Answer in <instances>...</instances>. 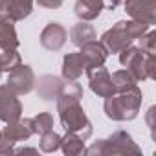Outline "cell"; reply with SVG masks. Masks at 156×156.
I'll return each mask as SVG.
<instances>
[{
    "instance_id": "obj_1",
    "label": "cell",
    "mask_w": 156,
    "mask_h": 156,
    "mask_svg": "<svg viewBox=\"0 0 156 156\" xmlns=\"http://www.w3.org/2000/svg\"><path fill=\"white\" fill-rule=\"evenodd\" d=\"M83 88L77 81H66L57 96V112L61 125L66 132H75L83 140H88L92 136V121L88 119L85 108L81 107Z\"/></svg>"
},
{
    "instance_id": "obj_2",
    "label": "cell",
    "mask_w": 156,
    "mask_h": 156,
    "mask_svg": "<svg viewBox=\"0 0 156 156\" xmlns=\"http://www.w3.org/2000/svg\"><path fill=\"white\" fill-rule=\"evenodd\" d=\"M143 94L138 85H134L129 90L123 92H114L112 96L105 98L103 110L105 116L112 121H132L141 108Z\"/></svg>"
},
{
    "instance_id": "obj_3",
    "label": "cell",
    "mask_w": 156,
    "mask_h": 156,
    "mask_svg": "<svg viewBox=\"0 0 156 156\" xmlns=\"http://www.w3.org/2000/svg\"><path fill=\"white\" fill-rule=\"evenodd\" d=\"M149 30L147 24L138 20H118L110 30L101 35V44L107 48L108 53H119L123 48L132 44V41L140 39Z\"/></svg>"
},
{
    "instance_id": "obj_4",
    "label": "cell",
    "mask_w": 156,
    "mask_h": 156,
    "mask_svg": "<svg viewBox=\"0 0 156 156\" xmlns=\"http://www.w3.org/2000/svg\"><path fill=\"white\" fill-rule=\"evenodd\" d=\"M90 156H118V154H141V149L132 140V136L125 130L112 132L107 140H98L88 149H85Z\"/></svg>"
},
{
    "instance_id": "obj_5",
    "label": "cell",
    "mask_w": 156,
    "mask_h": 156,
    "mask_svg": "<svg viewBox=\"0 0 156 156\" xmlns=\"http://www.w3.org/2000/svg\"><path fill=\"white\" fill-rule=\"evenodd\" d=\"M119 62L136 77V81L156 79V61L154 55L143 53L138 46L129 44L119 51Z\"/></svg>"
},
{
    "instance_id": "obj_6",
    "label": "cell",
    "mask_w": 156,
    "mask_h": 156,
    "mask_svg": "<svg viewBox=\"0 0 156 156\" xmlns=\"http://www.w3.org/2000/svg\"><path fill=\"white\" fill-rule=\"evenodd\" d=\"M8 87L17 94V96H26L35 88V81L37 77L33 73V68L28 64H19L17 68H13L11 72H8Z\"/></svg>"
},
{
    "instance_id": "obj_7",
    "label": "cell",
    "mask_w": 156,
    "mask_h": 156,
    "mask_svg": "<svg viewBox=\"0 0 156 156\" xmlns=\"http://www.w3.org/2000/svg\"><path fill=\"white\" fill-rule=\"evenodd\" d=\"M125 13L138 22L147 24L149 28L156 22V2L154 0H125Z\"/></svg>"
},
{
    "instance_id": "obj_8",
    "label": "cell",
    "mask_w": 156,
    "mask_h": 156,
    "mask_svg": "<svg viewBox=\"0 0 156 156\" xmlns=\"http://www.w3.org/2000/svg\"><path fill=\"white\" fill-rule=\"evenodd\" d=\"M19 118H22V103L8 85H2L0 87V121L9 123L17 121Z\"/></svg>"
},
{
    "instance_id": "obj_9",
    "label": "cell",
    "mask_w": 156,
    "mask_h": 156,
    "mask_svg": "<svg viewBox=\"0 0 156 156\" xmlns=\"http://www.w3.org/2000/svg\"><path fill=\"white\" fill-rule=\"evenodd\" d=\"M88 75V83H90V90L99 96V98H108L112 96L116 90H114V85H112V79H110V73L108 70L103 66H96L92 70L87 72Z\"/></svg>"
},
{
    "instance_id": "obj_10",
    "label": "cell",
    "mask_w": 156,
    "mask_h": 156,
    "mask_svg": "<svg viewBox=\"0 0 156 156\" xmlns=\"http://www.w3.org/2000/svg\"><path fill=\"white\" fill-rule=\"evenodd\" d=\"M68 39V31L59 22H50L41 31V46L48 51H59Z\"/></svg>"
},
{
    "instance_id": "obj_11",
    "label": "cell",
    "mask_w": 156,
    "mask_h": 156,
    "mask_svg": "<svg viewBox=\"0 0 156 156\" xmlns=\"http://www.w3.org/2000/svg\"><path fill=\"white\" fill-rule=\"evenodd\" d=\"M79 53L83 55V59L87 62V72L92 70V68H96V66H103L105 61H107V57H108L107 48L99 41H96V39L90 41V42H87V44H83L81 50H79Z\"/></svg>"
},
{
    "instance_id": "obj_12",
    "label": "cell",
    "mask_w": 156,
    "mask_h": 156,
    "mask_svg": "<svg viewBox=\"0 0 156 156\" xmlns=\"http://www.w3.org/2000/svg\"><path fill=\"white\" fill-rule=\"evenodd\" d=\"M62 79L66 81H77L79 77L87 72V62L83 59V55L79 51H73V53H66L62 57Z\"/></svg>"
},
{
    "instance_id": "obj_13",
    "label": "cell",
    "mask_w": 156,
    "mask_h": 156,
    "mask_svg": "<svg viewBox=\"0 0 156 156\" xmlns=\"http://www.w3.org/2000/svg\"><path fill=\"white\" fill-rule=\"evenodd\" d=\"M62 85H64V79H62V77L50 75V73L41 75L39 81H35L37 94H39V98L44 99V101H53V99H57V96H59Z\"/></svg>"
},
{
    "instance_id": "obj_14",
    "label": "cell",
    "mask_w": 156,
    "mask_h": 156,
    "mask_svg": "<svg viewBox=\"0 0 156 156\" xmlns=\"http://www.w3.org/2000/svg\"><path fill=\"white\" fill-rule=\"evenodd\" d=\"M2 134L6 136V138H9L11 141H26V140H30L33 134H35V130H33V125H31V118H19L17 121H9V123H6V127H4V130H2Z\"/></svg>"
},
{
    "instance_id": "obj_15",
    "label": "cell",
    "mask_w": 156,
    "mask_h": 156,
    "mask_svg": "<svg viewBox=\"0 0 156 156\" xmlns=\"http://www.w3.org/2000/svg\"><path fill=\"white\" fill-rule=\"evenodd\" d=\"M103 9H105V0H77L73 13L79 20L90 22V20H96Z\"/></svg>"
},
{
    "instance_id": "obj_16",
    "label": "cell",
    "mask_w": 156,
    "mask_h": 156,
    "mask_svg": "<svg viewBox=\"0 0 156 156\" xmlns=\"http://www.w3.org/2000/svg\"><path fill=\"white\" fill-rule=\"evenodd\" d=\"M19 44L15 20L9 17H0V50H17Z\"/></svg>"
},
{
    "instance_id": "obj_17",
    "label": "cell",
    "mask_w": 156,
    "mask_h": 156,
    "mask_svg": "<svg viewBox=\"0 0 156 156\" xmlns=\"http://www.w3.org/2000/svg\"><path fill=\"white\" fill-rule=\"evenodd\" d=\"M4 6H6V17L19 22L31 15L33 0H4Z\"/></svg>"
},
{
    "instance_id": "obj_18",
    "label": "cell",
    "mask_w": 156,
    "mask_h": 156,
    "mask_svg": "<svg viewBox=\"0 0 156 156\" xmlns=\"http://www.w3.org/2000/svg\"><path fill=\"white\" fill-rule=\"evenodd\" d=\"M94 39H98L96 30H94L92 24H88L85 20H81L79 24H73L70 28V42L73 46H77V48H81L83 44H87V42H90Z\"/></svg>"
},
{
    "instance_id": "obj_19",
    "label": "cell",
    "mask_w": 156,
    "mask_h": 156,
    "mask_svg": "<svg viewBox=\"0 0 156 156\" xmlns=\"http://www.w3.org/2000/svg\"><path fill=\"white\" fill-rule=\"evenodd\" d=\"M66 156H79L85 154V140L75 134V132H66L61 136V147H59Z\"/></svg>"
},
{
    "instance_id": "obj_20",
    "label": "cell",
    "mask_w": 156,
    "mask_h": 156,
    "mask_svg": "<svg viewBox=\"0 0 156 156\" xmlns=\"http://www.w3.org/2000/svg\"><path fill=\"white\" fill-rule=\"evenodd\" d=\"M110 79H112V85H114V90L116 92H123V90H129L132 88L138 81H136V77L130 73V70L123 68V70H118L110 75Z\"/></svg>"
},
{
    "instance_id": "obj_21",
    "label": "cell",
    "mask_w": 156,
    "mask_h": 156,
    "mask_svg": "<svg viewBox=\"0 0 156 156\" xmlns=\"http://www.w3.org/2000/svg\"><path fill=\"white\" fill-rule=\"evenodd\" d=\"M22 62L19 50H0V70L2 72H11Z\"/></svg>"
},
{
    "instance_id": "obj_22",
    "label": "cell",
    "mask_w": 156,
    "mask_h": 156,
    "mask_svg": "<svg viewBox=\"0 0 156 156\" xmlns=\"http://www.w3.org/2000/svg\"><path fill=\"white\" fill-rule=\"evenodd\" d=\"M31 125H33V130L35 134H44L48 130L53 129V116L50 112H39L37 116L31 118Z\"/></svg>"
},
{
    "instance_id": "obj_23",
    "label": "cell",
    "mask_w": 156,
    "mask_h": 156,
    "mask_svg": "<svg viewBox=\"0 0 156 156\" xmlns=\"http://www.w3.org/2000/svg\"><path fill=\"white\" fill-rule=\"evenodd\" d=\"M59 147H61V136L57 132H53V129L44 132V134H41L39 149L42 152H55V151H59Z\"/></svg>"
},
{
    "instance_id": "obj_24",
    "label": "cell",
    "mask_w": 156,
    "mask_h": 156,
    "mask_svg": "<svg viewBox=\"0 0 156 156\" xmlns=\"http://www.w3.org/2000/svg\"><path fill=\"white\" fill-rule=\"evenodd\" d=\"M140 50L143 51V53H147V55H154L156 53V31H152V30H147L140 39Z\"/></svg>"
},
{
    "instance_id": "obj_25",
    "label": "cell",
    "mask_w": 156,
    "mask_h": 156,
    "mask_svg": "<svg viewBox=\"0 0 156 156\" xmlns=\"http://www.w3.org/2000/svg\"><path fill=\"white\" fill-rule=\"evenodd\" d=\"M9 152H15V141H11L2 134L0 136V154H9Z\"/></svg>"
},
{
    "instance_id": "obj_26",
    "label": "cell",
    "mask_w": 156,
    "mask_h": 156,
    "mask_svg": "<svg viewBox=\"0 0 156 156\" xmlns=\"http://www.w3.org/2000/svg\"><path fill=\"white\" fill-rule=\"evenodd\" d=\"M62 2L64 0H37V4L46 9H59L62 6Z\"/></svg>"
},
{
    "instance_id": "obj_27",
    "label": "cell",
    "mask_w": 156,
    "mask_h": 156,
    "mask_svg": "<svg viewBox=\"0 0 156 156\" xmlns=\"http://www.w3.org/2000/svg\"><path fill=\"white\" fill-rule=\"evenodd\" d=\"M152 116H154V107H151V108H149V112H147V123H149L151 130L154 129V123H152Z\"/></svg>"
},
{
    "instance_id": "obj_28",
    "label": "cell",
    "mask_w": 156,
    "mask_h": 156,
    "mask_svg": "<svg viewBox=\"0 0 156 156\" xmlns=\"http://www.w3.org/2000/svg\"><path fill=\"white\" fill-rule=\"evenodd\" d=\"M123 2H125V0H108V8H110V9H114V8L121 6Z\"/></svg>"
},
{
    "instance_id": "obj_29",
    "label": "cell",
    "mask_w": 156,
    "mask_h": 156,
    "mask_svg": "<svg viewBox=\"0 0 156 156\" xmlns=\"http://www.w3.org/2000/svg\"><path fill=\"white\" fill-rule=\"evenodd\" d=\"M17 152H31V154H37V149H31V147H24V149H19Z\"/></svg>"
},
{
    "instance_id": "obj_30",
    "label": "cell",
    "mask_w": 156,
    "mask_h": 156,
    "mask_svg": "<svg viewBox=\"0 0 156 156\" xmlns=\"http://www.w3.org/2000/svg\"><path fill=\"white\" fill-rule=\"evenodd\" d=\"M0 17H6V6H4V0H0Z\"/></svg>"
},
{
    "instance_id": "obj_31",
    "label": "cell",
    "mask_w": 156,
    "mask_h": 156,
    "mask_svg": "<svg viewBox=\"0 0 156 156\" xmlns=\"http://www.w3.org/2000/svg\"><path fill=\"white\" fill-rule=\"evenodd\" d=\"M0 77H2V70H0Z\"/></svg>"
},
{
    "instance_id": "obj_32",
    "label": "cell",
    "mask_w": 156,
    "mask_h": 156,
    "mask_svg": "<svg viewBox=\"0 0 156 156\" xmlns=\"http://www.w3.org/2000/svg\"><path fill=\"white\" fill-rule=\"evenodd\" d=\"M0 136H2V130H0Z\"/></svg>"
}]
</instances>
